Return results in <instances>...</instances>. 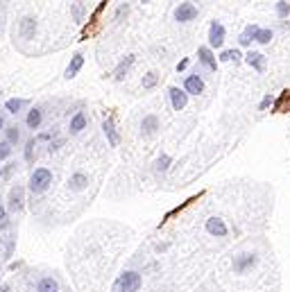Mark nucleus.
<instances>
[{
  "mask_svg": "<svg viewBox=\"0 0 290 292\" xmlns=\"http://www.w3.org/2000/svg\"><path fill=\"white\" fill-rule=\"evenodd\" d=\"M23 204H25V188L21 184L12 186V190H10V204H7V208H10L12 213H21V211H23Z\"/></svg>",
  "mask_w": 290,
  "mask_h": 292,
  "instance_id": "nucleus-5",
  "label": "nucleus"
},
{
  "mask_svg": "<svg viewBox=\"0 0 290 292\" xmlns=\"http://www.w3.org/2000/svg\"><path fill=\"white\" fill-rule=\"evenodd\" d=\"M68 190H73V193H82V190L89 186V174L86 172H73L71 177H68Z\"/></svg>",
  "mask_w": 290,
  "mask_h": 292,
  "instance_id": "nucleus-17",
  "label": "nucleus"
},
{
  "mask_svg": "<svg viewBox=\"0 0 290 292\" xmlns=\"http://www.w3.org/2000/svg\"><path fill=\"white\" fill-rule=\"evenodd\" d=\"M141 283H143L141 274L134 272V269H127V272H123L118 278H116L111 292H136L138 287H141Z\"/></svg>",
  "mask_w": 290,
  "mask_h": 292,
  "instance_id": "nucleus-2",
  "label": "nucleus"
},
{
  "mask_svg": "<svg viewBox=\"0 0 290 292\" xmlns=\"http://www.w3.org/2000/svg\"><path fill=\"white\" fill-rule=\"evenodd\" d=\"M50 186H53V172H50V170H48V168L32 170L30 181H28L30 193H32V195H41V193H46Z\"/></svg>",
  "mask_w": 290,
  "mask_h": 292,
  "instance_id": "nucleus-1",
  "label": "nucleus"
},
{
  "mask_svg": "<svg viewBox=\"0 0 290 292\" xmlns=\"http://www.w3.org/2000/svg\"><path fill=\"white\" fill-rule=\"evenodd\" d=\"M7 127V118H5V111H0V132Z\"/></svg>",
  "mask_w": 290,
  "mask_h": 292,
  "instance_id": "nucleus-37",
  "label": "nucleus"
},
{
  "mask_svg": "<svg viewBox=\"0 0 290 292\" xmlns=\"http://www.w3.org/2000/svg\"><path fill=\"white\" fill-rule=\"evenodd\" d=\"M25 104H28V100L25 98H12V100H7L5 102V111L12 113V116H19V113L25 109Z\"/></svg>",
  "mask_w": 290,
  "mask_h": 292,
  "instance_id": "nucleus-22",
  "label": "nucleus"
},
{
  "mask_svg": "<svg viewBox=\"0 0 290 292\" xmlns=\"http://www.w3.org/2000/svg\"><path fill=\"white\" fill-rule=\"evenodd\" d=\"M159 127H161V123H159V118L154 113H148V116L141 120V134L145 138H152L154 134L159 132Z\"/></svg>",
  "mask_w": 290,
  "mask_h": 292,
  "instance_id": "nucleus-11",
  "label": "nucleus"
},
{
  "mask_svg": "<svg viewBox=\"0 0 290 292\" xmlns=\"http://www.w3.org/2000/svg\"><path fill=\"white\" fill-rule=\"evenodd\" d=\"M224 43V25L220 21H211L209 25V48H222Z\"/></svg>",
  "mask_w": 290,
  "mask_h": 292,
  "instance_id": "nucleus-6",
  "label": "nucleus"
},
{
  "mask_svg": "<svg viewBox=\"0 0 290 292\" xmlns=\"http://www.w3.org/2000/svg\"><path fill=\"white\" fill-rule=\"evenodd\" d=\"M184 91L186 95H200L204 93V80L200 77V73H193L184 80Z\"/></svg>",
  "mask_w": 290,
  "mask_h": 292,
  "instance_id": "nucleus-7",
  "label": "nucleus"
},
{
  "mask_svg": "<svg viewBox=\"0 0 290 292\" xmlns=\"http://www.w3.org/2000/svg\"><path fill=\"white\" fill-rule=\"evenodd\" d=\"M82 16H84V5H82V3H75V5H73V19L82 21Z\"/></svg>",
  "mask_w": 290,
  "mask_h": 292,
  "instance_id": "nucleus-31",
  "label": "nucleus"
},
{
  "mask_svg": "<svg viewBox=\"0 0 290 292\" xmlns=\"http://www.w3.org/2000/svg\"><path fill=\"white\" fill-rule=\"evenodd\" d=\"M12 150H14V147H12L7 141H0V161L10 159V156H12Z\"/></svg>",
  "mask_w": 290,
  "mask_h": 292,
  "instance_id": "nucleus-30",
  "label": "nucleus"
},
{
  "mask_svg": "<svg viewBox=\"0 0 290 292\" xmlns=\"http://www.w3.org/2000/svg\"><path fill=\"white\" fill-rule=\"evenodd\" d=\"M141 84H143V89H145V91L154 89V86L159 84V75H157V73H154V71L145 73V75H143V82H141Z\"/></svg>",
  "mask_w": 290,
  "mask_h": 292,
  "instance_id": "nucleus-26",
  "label": "nucleus"
},
{
  "mask_svg": "<svg viewBox=\"0 0 290 292\" xmlns=\"http://www.w3.org/2000/svg\"><path fill=\"white\" fill-rule=\"evenodd\" d=\"M134 62H136V57H134V55H127V57H125L123 62H120L118 66H116V71H114V80H116V82H123V80H125V75L129 73V68L134 66Z\"/></svg>",
  "mask_w": 290,
  "mask_h": 292,
  "instance_id": "nucleus-20",
  "label": "nucleus"
},
{
  "mask_svg": "<svg viewBox=\"0 0 290 292\" xmlns=\"http://www.w3.org/2000/svg\"><path fill=\"white\" fill-rule=\"evenodd\" d=\"M86 125H89L86 113L84 111H77L75 116L71 118V123H68V134H71V136H77V134H82L86 129Z\"/></svg>",
  "mask_w": 290,
  "mask_h": 292,
  "instance_id": "nucleus-16",
  "label": "nucleus"
},
{
  "mask_svg": "<svg viewBox=\"0 0 290 292\" xmlns=\"http://www.w3.org/2000/svg\"><path fill=\"white\" fill-rule=\"evenodd\" d=\"M102 132H105V136H107V141H109V145L111 147H118L120 145V134H118V129H116V125H114V118H105V123H102Z\"/></svg>",
  "mask_w": 290,
  "mask_h": 292,
  "instance_id": "nucleus-18",
  "label": "nucleus"
},
{
  "mask_svg": "<svg viewBox=\"0 0 290 292\" xmlns=\"http://www.w3.org/2000/svg\"><path fill=\"white\" fill-rule=\"evenodd\" d=\"M37 292H59V283L53 276H43L37 283Z\"/></svg>",
  "mask_w": 290,
  "mask_h": 292,
  "instance_id": "nucleus-21",
  "label": "nucleus"
},
{
  "mask_svg": "<svg viewBox=\"0 0 290 292\" xmlns=\"http://www.w3.org/2000/svg\"><path fill=\"white\" fill-rule=\"evenodd\" d=\"M143 3H148V0H143Z\"/></svg>",
  "mask_w": 290,
  "mask_h": 292,
  "instance_id": "nucleus-41",
  "label": "nucleus"
},
{
  "mask_svg": "<svg viewBox=\"0 0 290 292\" xmlns=\"http://www.w3.org/2000/svg\"><path fill=\"white\" fill-rule=\"evenodd\" d=\"M34 147H37V141H34V136H32V138H28V141H25V145H23V154H25V161H28V163H32L34 156H37Z\"/></svg>",
  "mask_w": 290,
  "mask_h": 292,
  "instance_id": "nucleus-24",
  "label": "nucleus"
},
{
  "mask_svg": "<svg viewBox=\"0 0 290 292\" xmlns=\"http://www.w3.org/2000/svg\"><path fill=\"white\" fill-rule=\"evenodd\" d=\"M254 41H258V43H270L272 41V30H265V28H258L256 30V34H254Z\"/></svg>",
  "mask_w": 290,
  "mask_h": 292,
  "instance_id": "nucleus-27",
  "label": "nucleus"
},
{
  "mask_svg": "<svg viewBox=\"0 0 290 292\" xmlns=\"http://www.w3.org/2000/svg\"><path fill=\"white\" fill-rule=\"evenodd\" d=\"M197 62L202 64V66H206L209 71H218V62H215V55H213V50H211L209 46H202V48H197Z\"/></svg>",
  "mask_w": 290,
  "mask_h": 292,
  "instance_id": "nucleus-10",
  "label": "nucleus"
},
{
  "mask_svg": "<svg viewBox=\"0 0 290 292\" xmlns=\"http://www.w3.org/2000/svg\"><path fill=\"white\" fill-rule=\"evenodd\" d=\"M170 163H172V159L168 154H161L157 161H154V172H168V168H170Z\"/></svg>",
  "mask_w": 290,
  "mask_h": 292,
  "instance_id": "nucleus-25",
  "label": "nucleus"
},
{
  "mask_svg": "<svg viewBox=\"0 0 290 292\" xmlns=\"http://www.w3.org/2000/svg\"><path fill=\"white\" fill-rule=\"evenodd\" d=\"M204 229H206V233H209V236H215V238H224L229 233L224 220H220V217H209V220H206V224H204Z\"/></svg>",
  "mask_w": 290,
  "mask_h": 292,
  "instance_id": "nucleus-8",
  "label": "nucleus"
},
{
  "mask_svg": "<svg viewBox=\"0 0 290 292\" xmlns=\"http://www.w3.org/2000/svg\"><path fill=\"white\" fill-rule=\"evenodd\" d=\"M256 25H247V28H245V32L240 34V37H238V43H240V46H249V43L254 41V34H256Z\"/></svg>",
  "mask_w": 290,
  "mask_h": 292,
  "instance_id": "nucleus-23",
  "label": "nucleus"
},
{
  "mask_svg": "<svg viewBox=\"0 0 290 292\" xmlns=\"http://www.w3.org/2000/svg\"><path fill=\"white\" fill-rule=\"evenodd\" d=\"M5 220H7V206L0 202V222H5Z\"/></svg>",
  "mask_w": 290,
  "mask_h": 292,
  "instance_id": "nucleus-36",
  "label": "nucleus"
},
{
  "mask_svg": "<svg viewBox=\"0 0 290 292\" xmlns=\"http://www.w3.org/2000/svg\"><path fill=\"white\" fill-rule=\"evenodd\" d=\"M3 134H5V138H3V141H7L12 147H19L21 143H23V129H21L16 123L14 125H7V127L3 129Z\"/></svg>",
  "mask_w": 290,
  "mask_h": 292,
  "instance_id": "nucleus-15",
  "label": "nucleus"
},
{
  "mask_svg": "<svg viewBox=\"0 0 290 292\" xmlns=\"http://www.w3.org/2000/svg\"><path fill=\"white\" fill-rule=\"evenodd\" d=\"M238 59H240V52L238 50H224L220 55V62H238Z\"/></svg>",
  "mask_w": 290,
  "mask_h": 292,
  "instance_id": "nucleus-29",
  "label": "nucleus"
},
{
  "mask_svg": "<svg viewBox=\"0 0 290 292\" xmlns=\"http://www.w3.org/2000/svg\"><path fill=\"white\" fill-rule=\"evenodd\" d=\"M64 145V138H55V141H50V145H48V154H53V152H59V147Z\"/></svg>",
  "mask_w": 290,
  "mask_h": 292,
  "instance_id": "nucleus-32",
  "label": "nucleus"
},
{
  "mask_svg": "<svg viewBox=\"0 0 290 292\" xmlns=\"http://www.w3.org/2000/svg\"><path fill=\"white\" fill-rule=\"evenodd\" d=\"M41 125H43V109L32 107L28 111V116H25V127L32 129V132H37V129H41Z\"/></svg>",
  "mask_w": 290,
  "mask_h": 292,
  "instance_id": "nucleus-14",
  "label": "nucleus"
},
{
  "mask_svg": "<svg viewBox=\"0 0 290 292\" xmlns=\"http://www.w3.org/2000/svg\"><path fill=\"white\" fill-rule=\"evenodd\" d=\"M127 12H129V7H127V5H123V7H120V10H118V14H116V23H118V21L123 19V16H127Z\"/></svg>",
  "mask_w": 290,
  "mask_h": 292,
  "instance_id": "nucleus-35",
  "label": "nucleus"
},
{
  "mask_svg": "<svg viewBox=\"0 0 290 292\" xmlns=\"http://www.w3.org/2000/svg\"><path fill=\"white\" fill-rule=\"evenodd\" d=\"M82 66H84V55H82V52H75V55L71 57V64L66 66V73H64V77H66V80H73V77H75L77 73L82 71Z\"/></svg>",
  "mask_w": 290,
  "mask_h": 292,
  "instance_id": "nucleus-19",
  "label": "nucleus"
},
{
  "mask_svg": "<svg viewBox=\"0 0 290 292\" xmlns=\"http://www.w3.org/2000/svg\"><path fill=\"white\" fill-rule=\"evenodd\" d=\"M37 28H39V23H37V19H34V16H25V19H21V23H19L21 39H25V41L34 39V34H37Z\"/></svg>",
  "mask_w": 290,
  "mask_h": 292,
  "instance_id": "nucleus-9",
  "label": "nucleus"
},
{
  "mask_svg": "<svg viewBox=\"0 0 290 292\" xmlns=\"http://www.w3.org/2000/svg\"><path fill=\"white\" fill-rule=\"evenodd\" d=\"M7 290H10V285H3V287H0V292H7Z\"/></svg>",
  "mask_w": 290,
  "mask_h": 292,
  "instance_id": "nucleus-39",
  "label": "nucleus"
},
{
  "mask_svg": "<svg viewBox=\"0 0 290 292\" xmlns=\"http://www.w3.org/2000/svg\"><path fill=\"white\" fill-rule=\"evenodd\" d=\"M245 62H247V66L254 68L256 73H263V71H265V66H267V57L263 55V52L249 50L247 55H245Z\"/></svg>",
  "mask_w": 290,
  "mask_h": 292,
  "instance_id": "nucleus-13",
  "label": "nucleus"
},
{
  "mask_svg": "<svg viewBox=\"0 0 290 292\" xmlns=\"http://www.w3.org/2000/svg\"><path fill=\"white\" fill-rule=\"evenodd\" d=\"M53 136H57V134H55V132H43V134H37V136H34V141H37V143L53 141Z\"/></svg>",
  "mask_w": 290,
  "mask_h": 292,
  "instance_id": "nucleus-33",
  "label": "nucleus"
},
{
  "mask_svg": "<svg viewBox=\"0 0 290 292\" xmlns=\"http://www.w3.org/2000/svg\"><path fill=\"white\" fill-rule=\"evenodd\" d=\"M272 104H274V98H272V95L267 93L265 98L261 100V104H258V109H261V111H265V109H267V107H272Z\"/></svg>",
  "mask_w": 290,
  "mask_h": 292,
  "instance_id": "nucleus-34",
  "label": "nucleus"
},
{
  "mask_svg": "<svg viewBox=\"0 0 290 292\" xmlns=\"http://www.w3.org/2000/svg\"><path fill=\"white\" fill-rule=\"evenodd\" d=\"M168 95H170V104H172V109H175V111L186 109V104H188V95H186L184 89L170 86V89H168Z\"/></svg>",
  "mask_w": 290,
  "mask_h": 292,
  "instance_id": "nucleus-12",
  "label": "nucleus"
},
{
  "mask_svg": "<svg viewBox=\"0 0 290 292\" xmlns=\"http://www.w3.org/2000/svg\"><path fill=\"white\" fill-rule=\"evenodd\" d=\"M197 19V7L193 3H179L175 7V21L177 23H190Z\"/></svg>",
  "mask_w": 290,
  "mask_h": 292,
  "instance_id": "nucleus-4",
  "label": "nucleus"
},
{
  "mask_svg": "<svg viewBox=\"0 0 290 292\" xmlns=\"http://www.w3.org/2000/svg\"><path fill=\"white\" fill-rule=\"evenodd\" d=\"M256 263H258V256L254 251H243V254L233 256L231 267L236 274H247L252 267H256Z\"/></svg>",
  "mask_w": 290,
  "mask_h": 292,
  "instance_id": "nucleus-3",
  "label": "nucleus"
},
{
  "mask_svg": "<svg viewBox=\"0 0 290 292\" xmlns=\"http://www.w3.org/2000/svg\"><path fill=\"white\" fill-rule=\"evenodd\" d=\"M186 66H188V59H181V62H179V64H177V73L186 71Z\"/></svg>",
  "mask_w": 290,
  "mask_h": 292,
  "instance_id": "nucleus-38",
  "label": "nucleus"
},
{
  "mask_svg": "<svg viewBox=\"0 0 290 292\" xmlns=\"http://www.w3.org/2000/svg\"><path fill=\"white\" fill-rule=\"evenodd\" d=\"M276 16H279V19H288L290 16V5L285 0H279V3H276Z\"/></svg>",
  "mask_w": 290,
  "mask_h": 292,
  "instance_id": "nucleus-28",
  "label": "nucleus"
},
{
  "mask_svg": "<svg viewBox=\"0 0 290 292\" xmlns=\"http://www.w3.org/2000/svg\"><path fill=\"white\" fill-rule=\"evenodd\" d=\"M0 179H3V168H0Z\"/></svg>",
  "mask_w": 290,
  "mask_h": 292,
  "instance_id": "nucleus-40",
  "label": "nucleus"
}]
</instances>
